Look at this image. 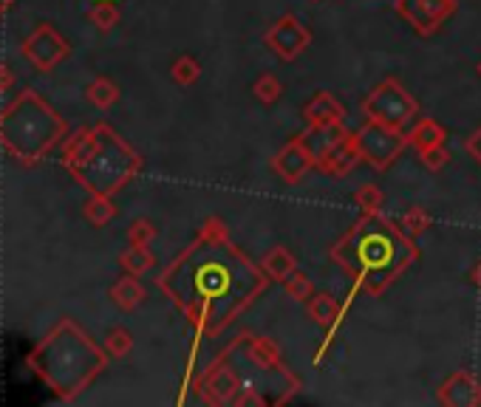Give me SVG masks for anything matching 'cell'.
<instances>
[{"mask_svg":"<svg viewBox=\"0 0 481 407\" xmlns=\"http://www.w3.org/2000/svg\"><path fill=\"white\" fill-rule=\"evenodd\" d=\"M88 18H91V23H94L99 31H111L116 23H120V9H116L113 4H108V0H105V4H96V6L91 9Z\"/></svg>","mask_w":481,"mask_h":407,"instance_id":"1f68e13d","label":"cell"},{"mask_svg":"<svg viewBox=\"0 0 481 407\" xmlns=\"http://www.w3.org/2000/svg\"><path fill=\"white\" fill-rule=\"evenodd\" d=\"M419 161L427 167V170H434V173H439V170H444V165L451 161V153H447V148L444 144H439V148H430V151H422L419 153Z\"/></svg>","mask_w":481,"mask_h":407,"instance_id":"d6a6232c","label":"cell"},{"mask_svg":"<svg viewBox=\"0 0 481 407\" xmlns=\"http://www.w3.org/2000/svg\"><path fill=\"white\" fill-rule=\"evenodd\" d=\"M26 365L52 387V394L71 402L105 370L108 356L74 320H60L26 356Z\"/></svg>","mask_w":481,"mask_h":407,"instance_id":"277c9868","label":"cell"},{"mask_svg":"<svg viewBox=\"0 0 481 407\" xmlns=\"http://www.w3.org/2000/svg\"><path fill=\"white\" fill-rule=\"evenodd\" d=\"M444 139H447V130L436 119H430V117H422V119L413 122L411 134H408V144L417 153L430 151V148H439V144H444Z\"/></svg>","mask_w":481,"mask_h":407,"instance_id":"d6986e66","label":"cell"},{"mask_svg":"<svg viewBox=\"0 0 481 407\" xmlns=\"http://www.w3.org/2000/svg\"><path fill=\"white\" fill-rule=\"evenodd\" d=\"M12 85H14V71L6 62H0V94H6Z\"/></svg>","mask_w":481,"mask_h":407,"instance_id":"e575fe53","label":"cell"},{"mask_svg":"<svg viewBox=\"0 0 481 407\" xmlns=\"http://www.w3.org/2000/svg\"><path fill=\"white\" fill-rule=\"evenodd\" d=\"M354 136H357L362 161L379 173L388 170L408 148V134H402V127H391V125L371 122V119H366V125L354 130Z\"/></svg>","mask_w":481,"mask_h":407,"instance_id":"ba28073f","label":"cell"},{"mask_svg":"<svg viewBox=\"0 0 481 407\" xmlns=\"http://www.w3.org/2000/svg\"><path fill=\"white\" fill-rule=\"evenodd\" d=\"M170 74H173V79H176L178 85H193L195 79L202 77V65H198V60H195V57L185 54V57H178V60L173 62Z\"/></svg>","mask_w":481,"mask_h":407,"instance_id":"83f0119b","label":"cell"},{"mask_svg":"<svg viewBox=\"0 0 481 407\" xmlns=\"http://www.w3.org/2000/svg\"><path fill=\"white\" fill-rule=\"evenodd\" d=\"M301 379L289 368H267L250 351V331H241L195 379V394L210 407L286 404Z\"/></svg>","mask_w":481,"mask_h":407,"instance_id":"3957f363","label":"cell"},{"mask_svg":"<svg viewBox=\"0 0 481 407\" xmlns=\"http://www.w3.org/2000/svg\"><path fill=\"white\" fill-rule=\"evenodd\" d=\"M284 289H286V295L297 303H309L311 295H314V283L309 281V274L297 269L289 281H284Z\"/></svg>","mask_w":481,"mask_h":407,"instance_id":"f546056e","label":"cell"},{"mask_svg":"<svg viewBox=\"0 0 481 407\" xmlns=\"http://www.w3.org/2000/svg\"><path fill=\"white\" fill-rule=\"evenodd\" d=\"M261 269L270 274V281L284 283L297 272V257L286 249V247H272L261 260Z\"/></svg>","mask_w":481,"mask_h":407,"instance_id":"ffe728a7","label":"cell"},{"mask_svg":"<svg viewBox=\"0 0 481 407\" xmlns=\"http://www.w3.org/2000/svg\"><path fill=\"white\" fill-rule=\"evenodd\" d=\"M354 204L360 207V213H383L386 207V195L377 184H362L354 192Z\"/></svg>","mask_w":481,"mask_h":407,"instance_id":"484cf974","label":"cell"},{"mask_svg":"<svg viewBox=\"0 0 481 407\" xmlns=\"http://www.w3.org/2000/svg\"><path fill=\"white\" fill-rule=\"evenodd\" d=\"M9 6H12V0H0V18H4V14L9 12Z\"/></svg>","mask_w":481,"mask_h":407,"instance_id":"8d00e7d4","label":"cell"},{"mask_svg":"<svg viewBox=\"0 0 481 407\" xmlns=\"http://www.w3.org/2000/svg\"><path fill=\"white\" fill-rule=\"evenodd\" d=\"M96 139H99V136H96V127H82V130H77V134H74L71 139H65V144H62V165L69 167L71 173L79 170V167L94 156Z\"/></svg>","mask_w":481,"mask_h":407,"instance_id":"2e32d148","label":"cell"},{"mask_svg":"<svg viewBox=\"0 0 481 407\" xmlns=\"http://www.w3.org/2000/svg\"><path fill=\"white\" fill-rule=\"evenodd\" d=\"M345 134H348L345 125H309L303 134H301V139H303V144L309 148L311 159L318 161V159H323L331 148H335V144H337Z\"/></svg>","mask_w":481,"mask_h":407,"instance_id":"e0dca14e","label":"cell"},{"mask_svg":"<svg viewBox=\"0 0 481 407\" xmlns=\"http://www.w3.org/2000/svg\"><path fill=\"white\" fill-rule=\"evenodd\" d=\"M331 260L345 269L369 297H379L419 260V247L383 213H362L335 247Z\"/></svg>","mask_w":481,"mask_h":407,"instance_id":"7a4b0ae2","label":"cell"},{"mask_svg":"<svg viewBox=\"0 0 481 407\" xmlns=\"http://www.w3.org/2000/svg\"><path fill=\"white\" fill-rule=\"evenodd\" d=\"M156 286L170 297L198 337H221L270 286V274L246 255L221 218H207Z\"/></svg>","mask_w":481,"mask_h":407,"instance_id":"6da1fadb","label":"cell"},{"mask_svg":"<svg viewBox=\"0 0 481 407\" xmlns=\"http://www.w3.org/2000/svg\"><path fill=\"white\" fill-rule=\"evenodd\" d=\"M464 151H468V156L481 167V125L473 130V134H470L468 139H464Z\"/></svg>","mask_w":481,"mask_h":407,"instance_id":"836d02e7","label":"cell"},{"mask_svg":"<svg viewBox=\"0 0 481 407\" xmlns=\"http://www.w3.org/2000/svg\"><path fill=\"white\" fill-rule=\"evenodd\" d=\"M86 94H88L91 105L108 110L111 105H116V100H120V85H116L113 79H108V77H96L94 83L86 88Z\"/></svg>","mask_w":481,"mask_h":407,"instance_id":"603a6c76","label":"cell"},{"mask_svg":"<svg viewBox=\"0 0 481 407\" xmlns=\"http://www.w3.org/2000/svg\"><path fill=\"white\" fill-rule=\"evenodd\" d=\"M470 281H473V286L481 291V260H478V264L473 266V272H470Z\"/></svg>","mask_w":481,"mask_h":407,"instance_id":"d590c367","label":"cell"},{"mask_svg":"<svg viewBox=\"0 0 481 407\" xmlns=\"http://www.w3.org/2000/svg\"><path fill=\"white\" fill-rule=\"evenodd\" d=\"M456 0H394V12L417 31L419 37H434L456 14Z\"/></svg>","mask_w":481,"mask_h":407,"instance_id":"9c48e42d","label":"cell"},{"mask_svg":"<svg viewBox=\"0 0 481 407\" xmlns=\"http://www.w3.org/2000/svg\"><path fill=\"white\" fill-rule=\"evenodd\" d=\"M130 348H134V334H130L128 329H111V331L105 334V351H108L111 356H116V360L128 356Z\"/></svg>","mask_w":481,"mask_h":407,"instance_id":"f1b7e54d","label":"cell"},{"mask_svg":"<svg viewBox=\"0 0 481 407\" xmlns=\"http://www.w3.org/2000/svg\"><path fill=\"white\" fill-rule=\"evenodd\" d=\"M360 110H362V117L371 119V122L405 127L408 122H413L419 117V102L408 94V88L400 83V79L388 77L362 96Z\"/></svg>","mask_w":481,"mask_h":407,"instance_id":"52a82bcc","label":"cell"},{"mask_svg":"<svg viewBox=\"0 0 481 407\" xmlns=\"http://www.w3.org/2000/svg\"><path fill=\"white\" fill-rule=\"evenodd\" d=\"M96 151L94 156L74 170L71 175L86 187L91 195H113L120 192L128 182H134L142 170V156L116 134L105 122L96 125Z\"/></svg>","mask_w":481,"mask_h":407,"instance_id":"8992f818","label":"cell"},{"mask_svg":"<svg viewBox=\"0 0 481 407\" xmlns=\"http://www.w3.org/2000/svg\"><path fill=\"white\" fill-rule=\"evenodd\" d=\"M436 399L444 407H481V379L473 370L461 368L439 385Z\"/></svg>","mask_w":481,"mask_h":407,"instance_id":"4fadbf2b","label":"cell"},{"mask_svg":"<svg viewBox=\"0 0 481 407\" xmlns=\"http://www.w3.org/2000/svg\"><path fill=\"white\" fill-rule=\"evenodd\" d=\"M156 238V226L147 218H137L128 226V243L130 247H151V240Z\"/></svg>","mask_w":481,"mask_h":407,"instance_id":"4dcf8cb0","label":"cell"},{"mask_svg":"<svg viewBox=\"0 0 481 407\" xmlns=\"http://www.w3.org/2000/svg\"><path fill=\"white\" fill-rule=\"evenodd\" d=\"M263 43H267V48L278 60L294 62L311 45V31H309V26L301 18H297V14L286 12V14H280V18L267 28Z\"/></svg>","mask_w":481,"mask_h":407,"instance_id":"30bf717a","label":"cell"},{"mask_svg":"<svg viewBox=\"0 0 481 407\" xmlns=\"http://www.w3.org/2000/svg\"><path fill=\"white\" fill-rule=\"evenodd\" d=\"M402 226V232L405 235H411L413 240H417L419 235H425L427 232V226H430V216H427V209L425 207H411V209H405L402 213V218L396 221Z\"/></svg>","mask_w":481,"mask_h":407,"instance_id":"d4e9b609","label":"cell"},{"mask_svg":"<svg viewBox=\"0 0 481 407\" xmlns=\"http://www.w3.org/2000/svg\"><path fill=\"white\" fill-rule=\"evenodd\" d=\"M303 119L309 125H343L345 105L331 91H314V96L303 105Z\"/></svg>","mask_w":481,"mask_h":407,"instance_id":"9a60e30c","label":"cell"},{"mask_svg":"<svg viewBox=\"0 0 481 407\" xmlns=\"http://www.w3.org/2000/svg\"><path fill=\"white\" fill-rule=\"evenodd\" d=\"M253 94L263 105H275L280 100V94H284V85H280V79L275 74H261L255 83H253Z\"/></svg>","mask_w":481,"mask_h":407,"instance_id":"4316f807","label":"cell"},{"mask_svg":"<svg viewBox=\"0 0 481 407\" xmlns=\"http://www.w3.org/2000/svg\"><path fill=\"white\" fill-rule=\"evenodd\" d=\"M306 308H309V317L320 325V329H326V334H328V339L335 337V331H337V325H340V320H343V308H340V303L331 297V295H326V291H314L311 295V300L306 303Z\"/></svg>","mask_w":481,"mask_h":407,"instance_id":"ac0fdd59","label":"cell"},{"mask_svg":"<svg viewBox=\"0 0 481 407\" xmlns=\"http://www.w3.org/2000/svg\"><path fill=\"white\" fill-rule=\"evenodd\" d=\"M65 119L35 91H23L0 113V144L23 165H35L65 139Z\"/></svg>","mask_w":481,"mask_h":407,"instance_id":"5b68a950","label":"cell"},{"mask_svg":"<svg viewBox=\"0 0 481 407\" xmlns=\"http://www.w3.org/2000/svg\"><path fill=\"white\" fill-rule=\"evenodd\" d=\"M111 300L122 308V312H134V308L145 300V286L139 283L137 274H128L125 272V278H120L113 286H111Z\"/></svg>","mask_w":481,"mask_h":407,"instance_id":"44dd1931","label":"cell"},{"mask_svg":"<svg viewBox=\"0 0 481 407\" xmlns=\"http://www.w3.org/2000/svg\"><path fill=\"white\" fill-rule=\"evenodd\" d=\"M357 165H362V156H360V148H357L354 130H348V134L323 159L314 161V170H320V173H326L331 178H345Z\"/></svg>","mask_w":481,"mask_h":407,"instance_id":"5bb4252c","label":"cell"},{"mask_svg":"<svg viewBox=\"0 0 481 407\" xmlns=\"http://www.w3.org/2000/svg\"><path fill=\"white\" fill-rule=\"evenodd\" d=\"M153 255L147 247H128L122 255H120V266L128 272V274H137V278H142V274H147L153 269Z\"/></svg>","mask_w":481,"mask_h":407,"instance_id":"7402d4cb","label":"cell"},{"mask_svg":"<svg viewBox=\"0 0 481 407\" xmlns=\"http://www.w3.org/2000/svg\"><path fill=\"white\" fill-rule=\"evenodd\" d=\"M82 213H86V218L94 226H105L116 218V207L111 201V195H91L86 207H82Z\"/></svg>","mask_w":481,"mask_h":407,"instance_id":"cb8c5ba5","label":"cell"},{"mask_svg":"<svg viewBox=\"0 0 481 407\" xmlns=\"http://www.w3.org/2000/svg\"><path fill=\"white\" fill-rule=\"evenodd\" d=\"M314 167V159L309 153V148L303 144L301 136H294L292 142H286L284 148H280L275 156H272V173L280 178L284 184H297L303 182V175Z\"/></svg>","mask_w":481,"mask_h":407,"instance_id":"7c38bea8","label":"cell"},{"mask_svg":"<svg viewBox=\"0 0 481 407\" xmlns=\"http://www.w3.org/2000/svg\"><path fill=\"white\" fill-rule=\"evenodd\" d=\"M476 71H478V77H481V60H478V65H476Z\"/></svg>","mask_w":481,"mask_h":407,"instance_id":"74e56055","label":"cell"},{"mask_svg":"<svg viewBox=\"0 0 481 407\" xmlns=\"http://www.w3.org/2000/svg\"><path fill=\"white\" fill-rule=\"evenodd\" d=\"M71 54V45L60 31L52 26H37L23 43V57L35 65L37 71H52L57 65Z\"/></svg>","mask_w":481,"mask_h":407,"instance_id":"8fae6325","label":"cell"}]
</instances>
